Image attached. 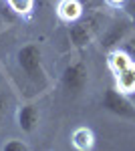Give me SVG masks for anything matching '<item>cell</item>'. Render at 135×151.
I'll return each instance as SVG.
<instances>
[{
    "label": "cell",
    "mask_w": 135,
    "mask_h": 151,
    "mask_svg": "<svg viewBox=\"0 0 135 151\" xmlns=\"http://www.w3.org/2000/svg\"><path fill=\"white\" fill-rule=\"evenodd\" d=\"M16 63L18 69L36 83L38 87L46 85V70H45V60H43V48L36 42H26L16 50Z\"/></svg>",
    "instance_id": "cell-1"
},
{
    "label": "cell",
    "mask_w": 135,
    "mask_h": 151,
    "mask_svg": "<svg viewBox=\"0 0 135 151\" xmlns=\"http://www.w3.org/2000/svg\"><path fill=\"white\" fill-rule=\"evenodd\" d=\"M103 28V18L101 14H83L79 20L71 22L69 26V40L75 48H85L93 42V38L101 32Z\"/></svg>",
    "instance_id": "cell-2"
},
{
    "label": "cell",
    "mask_w": 135,
    "mask_h": 151,
    "mask_svg": "<svg viewBox=\"0 0 135 151\" xmlns=\"http://www.w3.org/2000/svg\"><path fill=\"white\" fill-rule=\"evenodd\" d=\"M101 107L103 111L111 113L113 117H119L125 121H135V105L129 99V95L119 91L117 87H109L105 89L101 97Z\"/></svg>",
    "instance_id": "cell-3"
},
{
    "label": "cell",
    "mask_w": 135,
    "mask_h": 151,
    "mask_svg": "<svg viewBox=\"0 0 135 151\" xmlns=\"http://www.w3.org/2000/svg\"><path fill=\"white\" fill-rule=\"evenodd\" d=\"M61 85L71 95H81L89 85V67L85 60H71L61 73Z\"/></svg>",
    "instance_id": "cell-4"
},
{
    "label": "cell",
    "mask_w": 135,
    "mask_h": 151,
    "mask_svg": "<svg viewBox=\"0 0 135 151\" xmlns=\"http://www.w3.org/2000/svg\"><path fill=\"white\" fill-rule=\"evenodd\" d=\"M16 125H18V129H20L22 133H26V135L34 133V131L38 129V125H40V109L34 103L20 105V107L16 109Z\"/></svg>",
    "instance_id": "cell-5"
},
{
    "label": "cell",
    "mask_w": 135,
    "mask_h": 151,
    "mask_svg": "<svg viewBox=\"0 0 135 151\" xmlns=\"http://www.w3.org/2000/svg\"><path fill=\"white\" fill-rule=\"evenodd\" d=\"M129 28H131V20L129 18H125V20H117V22H113L111 26H107V30L103 32V38H101V45L103 48L109 52L113 48H119V42H123L125 35L129 32Z\"/></svg>",
    "instance_id": "cell-6"
},
{
    "label": "cell",
    "mask_w": 135,
    "mask_h": 151,
    "mask_svg": "<svg viewBox=\"0 0 135 151\" xmlns=\"http://www.w3.org/2000/svg\"><path fill=\"white\" fill-rule=\"evenodd\" d=\"M71 145L79 151H89L95 147V133L93 129L87 127V125H79L71 131Z\"/></svg>",
    "instance_id": "cell-7"
},
{
    "label": "cell",
    "mask_w": 135,
    "mask_h": 151,
    "mask_svg": "<svg viewBox=\"0 0 135 151\" xmlns=\"http://www.w3.org/2000/svg\"><path fill=\"white\" fill-rule=\"evenodd\" d=\"M56 14H58L61 20L71 24V22H75V20H79L81 16L85 14V8H83L81 0H58Z\"/></svg>",
    "instance_id": "cell-8"
},
{
    "label": "cell",
    "mask_w": 135,
    "mask_h": 151,
    "mask_svg": "<svg viewBox=\"0 0 135 151\" xmlns=\"http://www.w3.org/2000/svg\"><path fill=\"white\" fill-rule=\"evenodd\" d=\"M115 87L127 95L135 93V60L115 75Z\"/></svg>",
    "instance_id": "cell-9"
},
{
    "label": "cell",
    "mask_w": 135,
    "mask_h": 151,
    "mask_svg": "<svg viewBox=\"0 0 135 151\" xmlns=\"http://www.w3.org/2000/svg\"><path fill=\"white\" fill-rule=\"evenodd\" d=\"M131 63H133V58L129 57L125 50H121V48H113V50L107 52V67H109V70L113 75H117L119 70L129 67Z\"/></svg>",
    "instance_id": "cell-10"
},
{
    "label": "cell",
    "mask_w": 135,
    "mask_h": 151,
    "mask_svg": "<svg viewBox=\"0 0 135 151\" xmlns=\"http://www.w3.org/2000/svg\"><path fill=\"white\" fill-rule=\"evenodd\" d=\"M4 2L12 12L20 16H30L34 10V0H4Z\"/></svg>",
    "instance_id": "cell-11"
},
{
    "label": "cell",
    "mask_w": 135,
    "mask_h": 151,
    "mask_svg": "<svg viewBox=\"0 0 135 151\" xmlns=\"http://www.w3.org/2000/svg\"><path fill=\"white\" fill-rule=\"evenodd\" d=\"M2 151H30L32 147L26 143L24 139H18V137H10V139H6L2 143Z\"/></svg>",
    "instance_id": "cell-12"
},
{
    "label": "cell",
    "mask_w": 135,
    "mask_h": 151,
    "mask_svg": "<svg viewBox=\"0 0 135 151\" xmlns=\"http://www.w3.org/2000/svg\"><path fill=\"white\" fill-rule=\"evenodd\" d=\"M105 2H107L109 6H113V8H119V6H123L127 0H105Z\"/></svg>",
    "instance_id": "cell-13"
},
{
    "label": "cell",
    "mask_w": 135,
    "mask_h": 151,
    "mask_svg": "<svg viewBox=\"0 0 135 151\" xmlns=\"http://www.w3.org/2000/svg\"><path fill=\"white\" fill-rule=\"evenodd\" d=\"M4 107H6V99L0 95V115H2V111H4Z\"/></svg>",
    "instance_id": "cell-14"
}]
</instances>
